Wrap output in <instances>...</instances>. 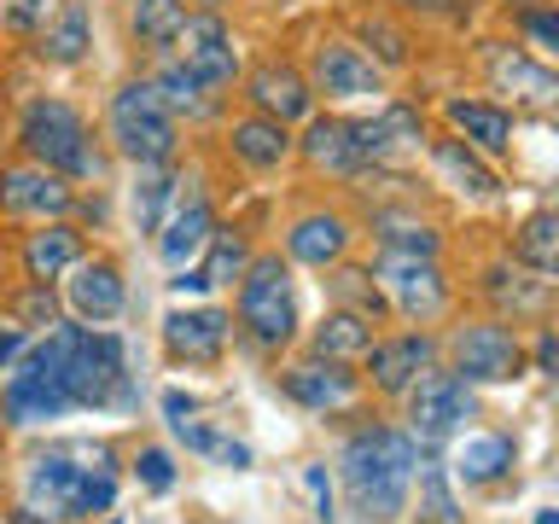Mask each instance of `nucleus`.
<instances>
[{
    "label": "nucleus",
    "instance_id": "obj_1",
    "mask_svg": "<svg viewBox=\"0 0 559 524\" xmlns=\"http://www.w3.org/2000/svg\"><path fill=\"white\" fill-rule=\"evenodd\" d=\"M17 489H24L35 513L59 524H94L105 513H117L122 461L105 437H59V443H41L24 454Z\"/></svg>",
    "mask_w": 559,
    "mask_h": 524
},
{
    "label": "nucleus",
    "instance_id": "obj_2",
    "mask_svg": "<svg viewBox=\"0 0 559 524\" xmlns=\"http://www.w3.org/2000/svg\"><path fill=\"white\" fill-rule=\"evenodd\" d=\"M414 472H419V443L396 426H356L338 443V478L349 513H361L367 524H396L408 513Z\"/></svg>",
    "mask_w": 559,
    "mask_h": 524
},
{
    "label": "nucleus",
    "instance_id": "obj_3",
    "mask_svg": "<svg viewBox=\"0 0 559 524\" xmlns=\"http://www.w3.org/2000/svg\"><path fill=\"white\" fill-rule=\"evenodd\" d=\"M76 344V326L52 321L41 338H29V349L7 367V384H0V419L12 431H35L52 426V419L76 414V402L64 391V356Z\"/></svg>",
    "mask_w": 559,
    "mask_h": 524
},
{
    "label": "nucleus",
    "instance_id": "obj_4",
    "mask_svg": "<svg viewBox=\"0 0 559 524\" xmlns=\"http://www.w3.org/2000/svg\"><path fill=\"white\" fill-rule=\"evenodd\" d=\"M17 152L64 181H105V146L87 129V117L59 94H41L17 111Z\"/></svg>",
    "mask_w": 559,
    "mask_h": 524
},
{
    "label": "nucleus",
    "instance_id": "obj_5",
    "mask_svg": "<svg viewBox=\"0 0 559 524\" xmlns=\"http://www.w3.org/2000/svg\"><path fill=\"white\" fill-rule=\"evenodd\" d=\"M64 391L76 408H99V414H134L146 384L134 373V356L117 332L105 326H76V344L64 356Z\"/></svg>",
    "mask_w": 559,
    "mask_h": 524
},
{
    "label": "nucleus",
    "instance_id": "obj_6",
    "mask_svg": "<svg viewBox=\"0 0 559 524\" xmlns=\"http://www.w3.org/2000/svg\"><path fill=\"white\" fill-rule=\"evenodd\" d=\"M234 321L245 332V344L262 356L297 344V286H292V262L280 251H257L251 269L239 274V297H234Z\"/></svg>",
    "mask_w": 559,
    "mask_h": 524
},
{
    "label": "nucleus",
    "instance_id": "obj_7",
    "mask_svg": "<svg viewBox=\"0 0 559 524\" xmlns=\"http://www.w3.org/2000/svg\"><path fill=\"white\" fill-rule=\"evenodd\" d=\"M105 140L134 169L140 164H175V152H181V129H175V117L164 111V99H157V87L146 76L117 82V94L105 99Z\"/></svg>",
    "mask_w": 559,
    "mask_h": 524
},
{
    "label": "nucleus",
    "instance_id": "obj_8",
    "mask_svg": "<svg viewBox=\"0 0 559 524\" xmlns=\"http://www.w3.org/2000/svg\"><path fill=\"white\" fill-rule=\"evenodd\" d=\"M402 402H408V437L419 443V454L443 449L466 419H478V396H472V384L454 367H431Z\"/></svg>",
    "mask_w": 559,
    "mask_h": 524
},
{
    "label": "nucleus",
    "instance_id": "obj_9",
    "mask_svg": "<svg viewBox=\"0 0 559 524\" xmlns=\"http://www.w3.org/2000/svg\"><path fill=\"white\" fill-rule=\"evenodd\" d=\"M373 279L384 291V303H391V314H402L408 326H431L443 321L454 291H449V274L437 269V257H391L384 251L373 262Z\"/></svg>",
    "mask_w": 559,
    "mask_h": 524
},
{
    "label": "nucleus",
    "instance_id": "obj_10",
    "mask_svg": "<svg viewBox=\"0 0 559 524\" xmlns=\"http://www.w3.org/2000/svg\"><path fill=\"white\" fill-rule=\"evenodd\" d=\"M274 384H280V396L292 402V408H304V414H321V419H332V414H349L361 402V373L349 361H326V356H297V361H286L274 373Z\"/></svg>",
    "mask_w": 559,
    "mask_h": 524
},
{
    "label": "nucleus",
    "instance_id": "obj_11",
    "mask_svg": "<svg viewBox=\"0 0 559 524\" xmlns=\"http://www.w3.org/2000/svg\"><path fill=\"white\" fill-rule=\"evenodd\" d=\"M437 356H443V349H437V338L426 326L384 332V338H373V344H367V356H361V384H367V391H379V396H391V402H402L437 367Z\"/></svg>",
    "mask_w": 559,
    "mask_h": 524
},
{
    "label": "nucleus",
    "instance_id": "obj_12",
    "mask_svg": "<svg viewBox=\"0 0 559 524\" xmlns=\"http://www.w3.org/2000/svg\"><path fill=\"white\" fill-rule=\"evenodd\" d=\"M175 59H181L192 76H199L210 94H234V82H239V41H234V29H227V17L216 7H199V12H187V24L181 35H175Z\"/></svg>",
    "mask_w": 559,
    "mask_h": 524
},
{
    "label": "nucleus",
    "instance_id": "obj_13",
    "mask_svg": "<svg viewBox=\"0 0 559 524\" xmlns=\"http://www.w3.org/2000/svg\"><path fill=\"white\" fill-rule=\"evenodd\" d=\"M449 356H454V373H461L472 391L478 384H507V379H519L524 373V344L513 338V326L507 321H472L454 332V344H449Z\"/></svg>",
    "mask_w": 559,
    "mask_h": 524
},
{
    "label": "nucleus",
    "instance_id": "obj_14",
    "mask_svg": "<svg viewBox=\"0 0 559 524\" xmlns=\"http://www.w3.org/2000/svg\"><path fill=\"white\" fill-rule=\"evenodd\" d=\"M157 338H164V356L181 367H216L234 344V314L216 303H181L157 321Z\"/></svg>",
    "mask_w": 559,
    "mask_h": 524
},
{
    "label": "nucleus",
    "instance_id": "obj_15",
    "mask_svg": "<svg viewBox=\"0 0 559 524\" xmlns=\"http://www.w3.org/2000/svg\"><path fill=\"white\" fill-rule=\"evenodd\" d=\"M70 210H76V181H64V175L29 164V157L0 169V216L41 227V222H64Z\"/></svg>",
    "mask_w": 559,
    "mask_h": 524
},
{
    "label": "nucleus",
    "instance_id": "obj_16",
    "mask_svg": "<svg viewBox=\"0 0 559 524\" xmlns=\"http://www.w3.org/2000/svg\"><path fill=\"white\" fill-rule=\"evenodd\" d=\"M304 76L314 87V99H373V94H384L379 64L367 59L356 41H338V35H321V41L309 47Z\"/></svg>",
    "mask_w": 559,
    "mask_h": 524
},
{
    "label": "nucleus",
    "instance_id": "obj_17",
    "mask_svg": "<svg viewBox=\"0 0 559 524\" xmlns=\"http://www.w3.org/2000/svg\"><path fill=\"white\" fill-rule=\"evenodd\" d=\"M349 146H356V164L367 169H384V164H402L408 152L426 146V117L414 105H384L373 117H349Z\"/></svg>",
    "mask_w": 559,
    "mask_h": 524
},
{
    "label": "nucleus",
    "instance_id": "obj_18",
    "mask_svg": "<svg viewBox=\"0 0 559 524\" xmlns=\"http://www.w3.org/2000/svg\"><path fill=\"white\" fill-rule=\"evenodd\" d=\"M59 286H64L70 321H82V326H111L129 309V279H122V269L111 257H82Z\"/></svg>",
    "mask_w": 559,
    "mask_h": 524
},
{
    "label": "nucleus",
    "instance_id": "obj_19",
    "mask_svg": "<svg viewBox=\"0 0 559 524\" xmlns=\"http://www.w3.org/2000/svg\"><path fill=\"white\" fill-rule=\"evenodd\" d=\"M245 105H251L257 117H274L292 129V122L314 117V87L292 59H262L251 76H245Z\"/></svg>",
    "mask_w": 559,
    "mask_h": 524
},
{
    "label": "nucleus",
    "instance_id": "obj_20",
    "mask_svg": "<svg viewBox=\"0 0 559 524\" xmlns=\"http://www.w3.org/2000/svg\"><path fill=\"white\" fill-rule=\"evenodd\" d=\"M349 245H356V222H349L344 210H304V216L286 227V262L314 269V274H326L332 262H344Z\"/></svg>",
    "mask_w": 559,
    "mask_h": 524
},
{
    "label": "nucleus",
    "instance_id": "obj_21",
    "mask_svg": "<svg viewBox=\"0 0 559 524\" xmlns=\"http://www.w3.org/2000/svg\"><path fill=\"white\" fill-rule=\"evenodd\" d=\"M489 82H496L501 94H513V105H524V111L559 117V70L536 64L531 52L496 47V52H489Z\"/></svg>",
    "mask_w": 559,
    "mask_h": 524
},
{
    "label": "nucleus",
    "instance_id": "obj_22",
    "mask_svg": "<svg viewBox=\"0 0 559 524\" xmlns=\"http://www.w3.org/2000/svg\"><path fill=\"white\" fill-rule=\"evenodd\" d=\"M210 234H216V210H210L204 192H187V199H175V204H169L164 227L152 234L157 262H164V269H187L192 257H204Z\"/></svg>",
    "mask_w": 559,
    "mask_h": 524
},
{
    "label": "nucleus",
    "instance_id": "obj_23",
    "mask_svg": "<svg viewBox=\"0 0 559 524\" xmlns=\"http://www.w3.org/2000/svg\"><path fill=\"white\" fill-rule=\"evenodd\" d=\"M82 257H87V245H82V227L76 222H41L24 239V274L35 279V286H59V279L76 269Z\"/></svg>",
    "mask_w": 559,
    "mask_h": 524
},
{
    "label": "nucleus",
    "instance_id": "obj_24",
    "mask_svg": "<svg viewBox=\"0 0 559 524\" xmlns=\"http://www.w3.org/2000/svg\"><path fill=\"white\" fill-rule=\"evenodd\" d=\"M227 152H234L245 169L269 175V169H280V164H286V157L297 152V140H292V129H286V122L245 111V117H234V122H227Z\"/></svg>",
    "mask_w": 559,
    "mask_h": 524
},
{
    "label": "nucleus",
    "instance_id": "obj_25",
    "mask_svg": "<svg viewBox=\"0 0 559 524\" xmlns=\"http://www.w3.org/2000/svg\"><path fill=\"white\" fill-rule=\"evenodd\" d=\"M443 117L454 122V134H461L472 152H484V157L513 152V111H501V105H489V99H443Z\"/></svg>",
    "mask_w": 559,
    "mask_h": 524
},
{
    "label": "nucleus",
    "instance_id": "obj_26",
    "mask_svg": "<svg viewBox=\"0 0 559 524\" xmlns=\"http://www.w3.org/2000/svg\"><path fill=\"white\" fill-rule=\"evenodd\" d=\"M146 82L157 87V99H164V111H169L175 122H181V117H187V122H204V117H216V111H222V94H210V87L192 76V70L175 59V52L152 64V76H146Z\"/></svg>",
    "mask_w": 559,
    "mask_h": 524
},
{
    "label": "nucleus",
    "instance_id": "obj_27",
    "mask_svg": "<svg viewBox=\"0 0 559 524\" xmlns=\"http://www.w3.org/2000/svg\"><path fill=\"white\" fill-rule=\"evenodd\" d=\"M297 152H304V164L321 169V175H344V181H356V175H361L356 146H349V117H332V111L326 117H309Z\"/></svg>",
    "mask_w": 559,
    "mask_h": 524
},
{
    "label": "nucleus",
    "instance_id": "obj_28",
    "mask_svg": "<svg viewBox=\"0 0 559 524\" xmlns=\"http://www.w3.org/2000/svg\"><path fill=\"white\" fill-rule=\"evenodd\" d=\"M431 164H437V175L454 187V192H466V199H496L501 192V175L484 164V152H472L461 134L454 140H431Z\"/></svg>",
    "mask_w": 559,
    "mask_h": 524
},
{
    "label": "nucleus",
    "instance_id": "obj_29",
    "mask_svg": "<svg viewBox=\"0 0 559 524\" xmlns=\"http://www.w3.org/2000/svg\"><path fill=\"white\" fill-rule=\"evenodd\" d=\"M187 12H192L187 0H129V35L152 52V59H169Z\"/></svg>",
    "mask_w": 559,
    "mask_h": 524
},
{
    "label": "nucleus",
    "instance_id": "obj_30",
    "mask_svg": "<svg viewBox=\"0 0 559 524\" xmlns=\"http://www.w3.org/2000/svg\"><path fill=\"white\" fill-rule=\"evenodd\" d=\"M326 303L361 314V321H373V326L391 314V303H384L373 269H349V262H332V269H326Z\"/></svg>",
    "mask_w": 559,
    "mask_h": 524
},
{
    "label": "nucleus",
    "instance_id": "obj_31",
    "mask_svg": "<svg viewBox=\"0 0 559 524\" xmlns=\"http://www.w3.org/2000/svg\"><path fill=\"white\" fill-rule=\"evenodd\" d=\"M175 187H181V175L175 164H140L134 175V192H129V216H134V234H157L175 204Z\"/></svg>",
    "mask_w": 559,
    "mask_h": 524
},
{
    "label": "nucleus",
    "instance_id": "obj_32",
    "mask_svg": "<svg viewBox=\"0 0 559 524\" xmlns=\"http://www.w3.org/2000/svg\"><path fill=\"white\" fill-rule=\"evenodd\" d=\"M513 461H519L513 437L478 431V437H466V443L454 449V478H461V484H496V478L513 472Z\"/></svg>",
    "mask_w": 559,
    "mask_h": 524
},
{
    "label": "nucleus",
    "instance_id": "obj_33",
    "mask_svg": "<svg viewBox=\"0 0 559 524\" xmlns=\"http://www.w3.org/2000/svg\"><path fill=\"white\" fill-rule=\"evenodd\" d=\"M373 338H379L373 321H361V314H349V309H326V321L309 332V356H326V361H361Z\"/></svg>",
    "mask_w": 559,
    "mask_h": 524
},
{
    "label": "nucleus",
    "instance_id": "obj_34",
    "mask_svg": "<svg viewBox=\"0 0 559 524\" xmlns=\"http://www.w3.org/2000/svg\"><path fill=\"white\" fill-rule=\"evenodd\" d=\"M513 262L542 279H559V210H536L513 234Z\"/></svg>",
    "mask_w": 559,
    "mask_h": 524
},
{
    "label": "nucleus",
    "instance_id": "obj_35",
    "mask_svg": "<svg viewBox=\"0 0 559 524\" xmlns=\"http://www.w3.org/2000/svg\"><path fill=\"white\" fill-rule=\"evenodd\" d=\"M87 47H94V29H87V7L82 0H64L59 17H47L41 24V59L47 64H82Z\"/></svg>",
    "mask_w": 559,
    "mask_h": 524
},
{
    "label": "nucleus",
    "instance_id": "obj_36",
    "mask_svg": "<svg viewBox=\"0 0 559 524\" xmlns=\"http://www.w3.org/2000/svg\"><path fill=\"white\" fill-rule=\"evenodd\" d=\"M373 234L391 257H437L443 251V234L431 222L408 216V210H373Z\"/></svg>",
    "mask_w": 559,
    "mask_h": 524
},
{
    "label": "nucleus",
    "instance_id": "obj_37",
    "mask_svg": "<svg viewBox=\"0 0 559 524\" xmlns=\"http://www.w3.org/2000/svg\"><path fill=\"white\" fill-rule=\"evenodd\" d=\"M251 239L239 234V227H216L210 234V245H204V279L210 286H239V274L251 269Z\"/></svg>",
    "mask_w": 559,
    "mask_h": 524
},
{
    "label": "nucleus",
    "instance_id": "obj_38",
    "mask_svg": "<svg viewBox=\"0 0 559 524\" xmlns=\"http://www.w3.org/2000/svg\"><path fill=\"white\" fill-rule=\"evenodd\" d=\"M129 478L146 489V496H175V484H181V466H175V454L164 443H140L129 454Z\"/></svg>",
    "mask_w": 559,
    "mask_h": 524
},
{
    "label": "nucleus",
    "instance_id": "obj_39",
    "mask_svg": "<svg viewBox=\"0 0 559 524\" xmlns=\"http://www.w3.org/2000/svg\"><path fill=\"white\" fill-rule=\"evenodd\" d=\"M484 297L496 309H513V314H542V309H548V291H531L513 269H489L484 274Z\"/></svg>",
    "mask_w": 559,
    "mask_h": 524
},
{
    "label": "nucleus",
    "instance_id": "obj_40",
    "mask_svg": "<svg viewBox=\"0 0 559 524\" xmlns=\"http://www.w3.org/2000/svg\"><path fill=\"white\" fill-rule=\"evenodd\" d=\"M419 524H461V507H454L449 472L419 461Z\"/></svg>",
    "mask_w": 559,
    "mask_h": 524
},
{
    "label": "nucleus",
    "instance_id": "obj_41",
    "mask_svg": "<svg viewBox=\"0 0 559 524\" xmlns=\"http://www.w3.org/2000/svg\"><path fill=\"white\" fill-rule=\"evenodd\" d=\"M361 41L373 47L367 59H373L379 70H384V64H391V70H396V64H408V35H402L391 17H361Z\"/></svg>",
    "mask_w": 559,
    "mask_h": 524
},
{
    "label": "nucleus",
    "instance_id": "obj_42",
    "mask_svg": "<svg viewBox=\"0 0 559 524\" xmlns=\"http://www.w3.org/2000/svg\"><path fill=\"white\" fill-rule=\"evenodd\" d=\"M17 321H24L29 332H35V326L64 321V314H59V297H52V286H35V279H29V291L17 297Z\"/></svg>",
    "mask_w": 559,
    "mask_h": 524
},
{
    "label": "nucleus",
    "instance_id": "obj_43",
    "mask_svg": "<svg viewBox=\"0 0 559 524\" xmlns=\"http://www.w3.org/2000/svg\"><path fill=\"white\" fill-rule=\"evenodd\" d=\"M304 489H309V501H314V519H321V524L338 519V507H332V478H326V461H309V466H304Z\"/></svg>",
    "mask_w": 559,
    "mask_h": 524
},
{
    "label": "nucleus",
    "instance_id": "obj_44",
    "mask_svg": "<svg viewBox=\"0 0 559 524\" xmlns=\"http://www.w3.org/2000/svg\"><path fill=\"white\" fill-rule=\"evenodd\" d=\"M29 338H35V332H29L24 321H7V314H0V373H7V367H12L17 356H24Z\"/></svg>",
    "mask_w": 559,
    "mask_h": 524
},
{
    "label": "nucleus",
    "instance_id": "obj_45",
    "mask_svg": "<svg viewBox=\"0 0 559 524\" xmlns=\"http://www.w3.org/2000/svg\"><path fill=\"white\" fill-rule=\"evenodd\" d=\"M519 24H524V35H531V41H542L548 52H559V12H536V7H531Z\"/></svg>",
    "mask_w": 559,
    "mask_h": 524
},
{
    "label": "nucleus",
    "instance_id": "obj_46",
    "mask_svg": "<svg viewBox=\"0 0 559 524\" xmlns=\"http://www.w3.org/2000/svg\"><path fill=\"white\" fill-rule=\"evenodd\" d=\"M169 291H175V297H181V303H187V297H204V291H216V286H210V279H204V269H175Z\"/></svg>",
    "mask_w": 559,
    "mask_h": 524
},
{
    "label": "nucleus",
    "instance_id": "obj_47",
    "mask_svg": "<svg viewBox=\"0 0 559 524\" xmlns=\"http://www.w3.org/2000/svg\"><path fill=\"white\" fill-rule=\"evenodd\" d=\"M536 373H559V338H554V332H542V338H536Z\"/></svg>",
    "mask_w": 559,
    "mask_h": 524
},
{
    "label": "nucleus",
    "instance_id": "obj_48",
    "mask_svg": "<svg viewBox=\"0 0 559 524\" xmlns=\"http://www.w3.org/2000/svg\"><path fill=\"white\" fill-rule=\"evenodd\" d=\"M7 524H59V519H47V513H35L29 501H12L7 507Z\"/></svg>",
    "mask_w": 559,
    "mask_h": 524
},
{
    "label": "nucleus",
    "instance_id": "obj_49",
    "mask_svg": "<svg viewBox=\"0 0 559 524\" xmlns=\"http://www.w3.org/2000/svg\"><path fill=\"white\" fill-rule=\"evenodd\" d=\"M536 524H559V513H554V507H548V513H536Z\"/></svg>",
    "mask_w": 559,
    "mask_h": 524
},
{
    "label": "nucleus",
    "instance_id": "obj_50",
    "mask_svg": "<svg viewBox=\"0 0 559 524\" xmlns=\"http://www.w3.org/2000/svg\"><path fill=\"white\" fill-rule=\"evenodd\" d=\"M29 7H35V12H41V17H47V12H52V0H29Z\"/></svg>",
    "mask_w": 559,
    "mask_h": 524
},
{
    "label": "nucleus",
    "instance_id": "obj_51",
    "mask_svg": "<svg viewBox=\"0 0 559 524\" xmlns=\"http://www.w3.org/2000/svg\"><path fill=\"white\" fill-rule=\"evenodd\" d=\"M199 7H216V12H222V7H227V0H199Z\"/></svg>",
    "mask_w": 559,
    "mask_h": 524
},
{
    "label": "nucleus",
    "instance_id": "obj_52",
    "mask_svg": "<svg viewBox=\"0 0 559 524\" xmlns=\"http://www.w3.org/2000/svg\"><path fill=\"white\" fill-rule=\"evenodd\" d=\"M105 524H117V519H111V513H105Z\"/></svg>",
    "mask_w": 559,
    "mask_h": 524
}]
</instances>
